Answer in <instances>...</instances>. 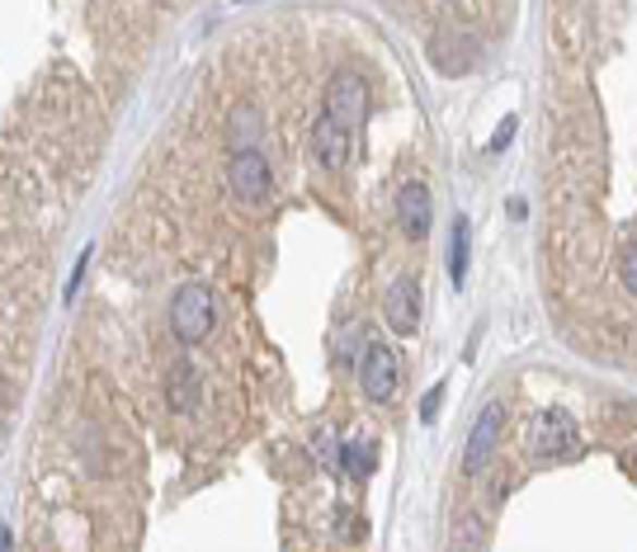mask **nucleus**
Returning <instances> with one entry per match:
<instances>
[{"label": "nucleus", "instance_id": "16", "mask_svg": "<svg viewBox=\"0 0 637 552\" xmlns=\"http://www.w3.org/2000/svg\"><path fill=\"white\" fill-rule=\"evenodd\" d=\"M439 396H444V382H434L430 396H425V406H420V420H425V425H430V420L439 416Z\"/></svg>", "mask_w": 637, "mask_h": 552}, {"label": "nucleus", "instance_id": "14", "mask_svg": "<svg viewBox=\"0 0 637 552\" xmlns=\"http://www.w3.org/2000/svg\"><path fill=\"white\" fill-rule=\"evenodd\" d=\"M340 467H345L350 477H368L373 473V449L368 444H340Z\"/></svg>", "mask_w": 637, "mask_h": 552}, {"label": "nucleus", "instance_id": "4", "mask_svg": "<svg viewBox=\"0 0 637 552\" xmlns=\"http://www.w3.org/2000/svg\"><path fill=\"white\" fill-rule=\"evenodd\" d=\"M326 113H335L345 127L359 133L368 119V81L359 71H335V81L326 85Z\"/></svg>", "mask_w": 637, "mask_h": 552}, {"label": "nucleus", "instance_id": "13", "mask_svg": "<svg viewBox=\"0 0 637 552\" xmlns=\"http://www.w3.org/2000/svg\"><path fill=\"white\" fill-rule=\"evenodd\" d=\"M467 250H473V226H467V218H453V246H449V279L453 283L467 279Z\"/></svg>", "mask_w": 637, "mask_h": 552}, {"label": "nucleus", "instance_id": "11", "mask_svg": "<svg viewBox=\"0 0 637 552\" xmlns=\"http://www.w3.org/2000/svg\"><path fill=\"white\" fill-rule=\"evenodd\" d=\"M434 71H444V76H463V71H473V57H477V42L467 38H434Z\"/></svg>", "mask_w": 637, "mask_h": 552}, {"label": "nucleus", "instance_id": "2", "mask_svg": "<svg viewBox=\"0 0 637 552\" xmlns=\"http://www.w3.org/2000/svg\"><path fill=\"white\" fill-rule=\"evenodd\" d=\"M529 449L534 458H562V453H576V420L558 406H543L529 416Z\"/></svg>", "mask_w": 637, "mask_h": 552}, {"label": "nucleus", "instance_id": "17", "mask_svg": "<svg viewBox=\"0 0 637 552\" xmlns=\"http://www.w3.org/2000/svg\"><path fill=\"white\" fill-rule=\"evenodd\" d=\"M85 265H90V250H81L76 269H71V283H66V303H71V297H76V289H81V279H85Z\"/></svg>", "mask_w": 637, "mask_h": 552}, {"label": "nucleus", "instance_id": "8", "mask_svg": "<svg viewBox=\"0 0 637 552\" xmlns=\"http://www.w3.org/2000/svg\"><path fill=\"white\" fill-rule=\"evenodd\" d=\"M430 189H425L420 180H411L396 189V226L406 232V241H425L430 236Z\"/></svg>", "mask_w": 637, "mask_h": 552}, {"label": "nucleus", "instance_id": "7", "mask_svg": "<svg viewBox=\"0 0 637 552\" xmlns=\"http://www.w3.org/2000/svg\"><path fill=\"white\" fill-rule=\"evenodd\" d=\"M311 151H317L321 170H345L350 165V151H354V127H345L335 113H321L317 127H311Z\"/></svg>", "mask_w": 637, "mask_h": 552}, {"label": "nucleus", "instance_id": "19", "mask_svg": "<svg viewBox=\"0 0 637 552\" xmlns=\"http://www.w3.org/2000/svg\"><path fill=\"white\" fill-rule=\"evenodd\" d=\"M10 543V529H5V524H0V548H5Z\"/></svg>", "mask_w": 637, "mask_h": 552}, {"label": "nucleus", "instance_id": "12", "mask_svg": "<svg viewBox=\"0 0 637 552\" xmlns=\"http://www.w3.org/2000/svg\"><path fill=\"white\" fill-rule=\"evenodd\" d=\"M166 396H170V406H175V410H194L198 406V373H194V364L180 359L175 368H170Z\"/></svg>", "mask_w": 637, "mask_h": 552}, {"label": "nucleus", "instance_id": "10", "mask_svg": "<svg viewBox=\"0 0 637 552\" xmlns=\"http://www.w3.org/2000/svg\"><path fill=\"white\" fill-rule=\"evenodd\" d=\"M265 137V113L250 99H236L226 113V151H255Z\"/></svg>", "mask_w": 637, "mask_h": 552}, {"label": "nucleus", "instance_id": "1", "mask_svg": "<svg viewBox=\"0 0 637 552\" xmlns=\"http://www.w3.org/2000/svg\"><path fill=\"white\" fill-rule=\"evenodd\" d=\"M212 321H218V307H212L208 283H184V289H175V297H170V331H175V340L198 345L212 331Z\"/></svg>", "mask_w": 637, "mask_h": 552}, {"label": "nucleus", "instance_id": "6", "mask_svg": "<svg viewBox=\"0 0 637 552\" xmlns=\"http://www.w3.org/2000/svg\"><path fill=\"white\" fill-rule=\"evenodd\" d=\"M382 317L396 335H411L420 326V279L416 274H396L388 283V297H382Z\"/></svg>", "mask_w": 637, "mask_h": 552}, {"label": "nucleus", "instance_id": "5", "mask_svg": "<svg viewBox=\"0 0 637 552\" xmlns=\"http://www.w3.org/2000/svg\"><path fill=\"white\" fill-rule=\"evenodd\" d=\"M226 184H232L236 204H246V208L260 204V198L269 194V161H265V151L255 147V151H232V156H226Z\"/></svg>", "mask_w": 637, "mask_h": 552}, {"label": "nucleus", "instance_id": "18", "mask_svg": "<svg viewBox=\"0 0 637 552\" xmlns=\"http://www.w3.org/2000/svg\"><path fill=\"white\" fill-rule=\"evenodd\" d=\"M510 137H515V119H501V127H495V137H491V151H505Z\"/></svg>", "mask_w": 637, "mask_h": 552}, {"label": "nucleus", "instance_id": "9", "mask_svg": "<svg viewBox=\"0 0 637 552\" xmlns=\"http://www.w3.org/2000/svg\"><path fill=\"white\" fill-rule=\"evenodd\" d=\"M501 420H505L501 402H491V406L477 416L473 434H467V449H463V467H467V473H481V467H487L491 449H495V434H501Z\"/></svg>", "mask_w": 637, "mask_h": 552}, {"label": "nucleus", "instance_id": "15", "mask_svg": "<svg viewBox=\"0 0 637 552\" xmlns=\"http://www.w3.org/2000/svg\"><path fill=\"white\" fill-rule=\"evenodd\" d=\"M618 279H623V289L637 297V236H628V246L618 255Z\"/></svg>", "mask_w": 637, "mask_h": 552}, {"label": "nucleus", "instance_id": "3", "mask_svg": "<svg viewBox=\"0 0 637 552\" xmlns=\"http://www.w3.org/2000/svg\"><path fill=\"white\" fill-rule=\"evenodd\" d=\"M396 382H402V364H396V349L392 345H364L359 354V388L368 402H392L396 396Z\"/></svg>", "mask_w": 637, "mask_h": 552}]
</instances>
